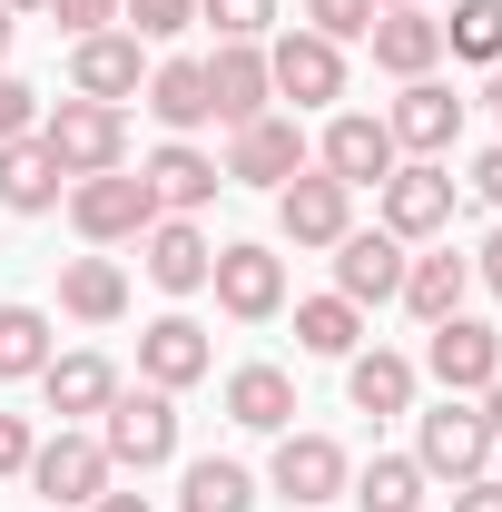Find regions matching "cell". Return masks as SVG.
I'll list each match as a JSON object with an SVG mask.
<instances>
[{"mask_svg": "<svg viewBox=\"0 0 502 512\" xmlns=\"http://www.w3.org/2000/svg\"><path fill=\"white\" fill-rule=\"evenodd\" d=\"M30 128H40V89L0 69V148H10V138H30Z\"/></svg>", "mask_w": 502, "mask_h": 512, "instance_id": "37", "label": "cell"}, {"mask_svg": "<svg viewBox=\"0 0 502 512\" xmlns=\"http://www.w3.org/2000/svg\"><path fill=\"white\" fill-rule=\"evenodd\" d=\"M483 99H493V119H502V60H493V89H483Z\"/></svg>", "mask_w": 502, "mask_h": 512, "instance_id": "45", "label": "cell"}, {"mask_svg": "<svg viewBox=\"0 0 502 512\" xmlns=\"http://www.w3.org/2000/svg\"><path fill=\"white\" fill-rule=\"evenodd\" d=\"M345 227H355V188H345V178L296 168V178L276 188V237H286V247H335Z\"/></svg>", "mask_w": 502, "mask_h": 512, "instance_id": "6", "label": "cell"}, {"mask_svg": "<svg viewBox=\"0 0 502 512\" xmlns=\"http://www.w3.org/2000/svg\"><path fill=\"white\" fill-rule=\"evenodd\" d=\"M473 188H483V207H502V138L483 148V158H473Z\"/></svg>", "mask_w": 502, "mask_h": 512, "instance_id": "41", "label": "cell"}, {"mask_svg": "<svg viewBox=\"0 0 502 512\" xmlns=\"http://www.w3.org/2000/svg\"><path fill=\"white\" fill-rule=\"evenodd\" d=\"M453 168H443V158H394V178H384L375 188V207H384V237H404V247H414V237H443V227H453Z\"/></svg>", "mask_w": 502, "mask_h": 512, "instance_id": "5", "label": "cell"}, {"mask_svg": "<svg viewBox=\"0 0 502 512\" xmlns=\"http://www.w3.org/2000/svg\"><path fill=\"white\" fill-rule=\"evenodd\" d=\"M138 256H148V286H158V296H207L217 247L197 237V217H158V227L138 237Z\"/></svg>", "mask_w": 502, "mask_h": 512, "instance_id": "19", "label": "cell"}, {"mask_svg": "<svg viewBox=\"0 0 502 512\" xmlns=\"http://www.w3.org/2000/svg\"><path fill=\"white\" fill-rule=\"evenodd\" d=\"M414 463H424V483H473V473H493V424H483V404H473V394H443L434 414H414Z\"/></svg>", "mask_w": 502, "mask_h": 512, "instance_id": "3", "label": "cell"}, {"mask_svg": "<svg viewBox=\"0 0 502 512\" xmlns=\"http://www.w3.org/2000/svg\"><path fill=\"white\" fill-rule=\"evenodd\" d=\"M424 375H434L443 394H483V384L502 375V335L483 316H443L434 345H424Z\"/></svg>", "mask_w": 502, "mask_h": 512, "instance_id": "14", "label": "cell"}, {"mask_svg": "<svg viewBox=\"0 0 502 512\" xmlns=\"http://www.w3.org/2000/svg\"><path fill=\"white\" fill-rule=\"evenodd\" d=\"M463 109H473L463 89H443V79H404V99L384 109V128H394L404 158H443V148L463 138Z\"/></svg>", "mask_w": 502, "mask_h": 512, "instance_id": "11", "label": "cell"}, {"mask_svg": "<svg viewBox=\"0 0 502 512\" xmlns=\"http://www.w3.org/2000/svg\"><path fill=\"white\" fill-rule=\"evenodd\" d=\"M355 335H365V306H345V296H306L296 306V345L306 355H355Z\"/></svg>", "mask_w": 502, "mask_h": 512, "instance_id": "31", "label": "cell"}, {"mask_svg": "<svg viewBox=\"0 0 502 512\" xmlns=\"http://www.w3.org/2000/svg\"><path fill=\"white\" fill-rule=\"evenodd\" d=\"M345 473H355V463H345V444H335V434H296V424L276 434V463H266V483H276L296 512L335 503V493H345Z\"/></svg>", "mask_w": 502, "mask_h": 512, "instance_id": "8", "label": "cell"}, {"mask_svg": "<svg viewBox=\"0 0 502 512\" xmlns=\"http://www.w3.org/2000/svg\"><path fill=\"white\" fill-rule=\"evenodd\" d=\"M453 512H502V483H493V473H473V483H453Z\"/></svg>", "mask_w": 502, "mask_h": 512, "instance_id": "40", "label": "cell"}, {"mask_svg": "<svg viewBox=\"0 0 502 512\" xmlns=\"http://www.w3.org/2000/svg\"><path fill=\"white\" fill-rule=\"evenodd\" d=\"M0 10H50V0H0Z\"/></svg>", "mask_w": 502, "mask_h": 512, "instance_id": "47", "label": "cell"}, {"mask_svg": "<svg viewBox=\"0 0 502 512\" xmlns=\"http://www.w3.org/2000/svg\"><path fill=\"white\" fill-rule=\"evenodd\" d=\"M345 394H355V414H404L414 404V365L375 345V355H345Z\"/></svg>", "mask_w": 502, "mask_h": 512, "instance_id": "29", "label": "cell"}, {"mask_svg": "<svg viewBox=\"0 0 502 512\" xmlns=\"http://www.w3.org/2000/svg\"><path fill=\"white\" fill-rule=\"evenodd\" d=\"M355 512H424V463L414 453H375L365 473H345Z\"/></svg>", "mask_w": 502, "mask_h": 512, "instance_id": "28", "label": "cell"}, {"mask_svg": "<svg viewBox=\"0 0 502 512\" xmlns=\"http://www.w3.org/2000/svg\"><path fill=\"white\" fill-rule=\"evenodd\" d=\"M207 286H217V306H227L237 325H266L276 306H286V256L276 247H217Z\"/></svg>", "mask_w": 502, "mask_h": 512, "instance_id": "13", "label": "cell"}, {"mask_svg": "<svg viewBox=\"0 0 502 512\" xmlns=\"http://www.w3.org/2000/svg\"><path fill=\"white\" fill-rule=\"evenodd\" d=\"M266 99H276V79H266V40H217V60H207V109H217V128L266 119Z\"/></svg>", "mask_w": 502, "mask_h": 512, "instance_id": "16", "label": "cell"}, {"mask_svg": "<svg viewBox=\"0 0 502 512\" xmlns=\"http://www.w3.org/2000/svg\"><path fill=\"white\" fill-rule=\"evenodd\" d=\"M394 128L384 119H365V109H345V119H325V138H315V168L325 178H345V188H384L394 178Z\"/></svg>", "mask_w": 502, "mask_h": 512, "instance_id": "9", "label": "cell"}, {"mask_svg": "<svg viewBox=\"0 0 502 512\" xmlns=\"http://www.w3.org/2000/svg\"><path fill=\"white\" fill-rule=\"evenodd\" d=\"M473 286H493V296H502V227L483 237V256H473Z\"/></svg>", "mask_w": 502, "mask_h": 512, "instance_id": "42", "label": "cell"}, {"mask_svg": "<svg viewBox=\"0 0 502 512\" xmlns=\"http://www.w3.org/2000/svg\"><path fill=\"white\" fill-rule=\"evenodd\" d=\"M89 512H148V493H99Z\"/></svg>", "mask_w": 502, "mask_h": 512, "instance_id": "43", "label": "cell"}, {"mask_svg": "<svg viewBox=\"0 0 502 512\" xmlns=\"http://www.w3.org/2000/svg\"><path fill=\"white\" fill-rule=\"evenodd\" d=\"M335 296H345V306H384V296H404V237H384V227H345V237H335Z\"/></svg>", "mask_w": 502, "mask_h": 512, "instance_id": "15", "label": "cell"}, {"mask_svg": "<svg viewBox=\"0 0 502 512\" xmlns=\"http://www.w3.org/2000/svg\"><path fill=\"white\" fill-rule=\"evenodd\" d=\"M197 20H207L217 40H266V30H276V0H197Z\"/></svg>", "mask_w": 502, "mask_h": 512, "instance_id": "35", "label": "cell"}, {"mask_svg": "<svg viewBox=\"0 0 502 512\" xmlns=\"http://www.w3.org/2000/svg\"><path fill=\"white\" fill-rule=\"evenodd\" d=\"M483 424H493V444H502V375L483 384Z\"/></svg>", "mask_w": 502, "mask_h": 512, "instance_id": "44", "label": "cell"}, {"mask_svg": "<svg viewBox=\"0 0 502 512\" xmlns=\"http://www.w3.org/2000/svg\"><path fill=\"white\" fill-rule=\"evenodd\" d=\"M178 503H188V512H256V473L227 463V453H207V463H188Z\"/></svg>", "mask_w": 502, "mask_h": 512, "instance_id": "30", "label": "cell"}, {"mask_svg": "<svg viewBox=\"0 0 502 512\" xmlns=\"http://www.w3.org/2000/svg\"><path fill=\"white\" fill-rule=\"evenodd\" d=\"M10 30H20V20H10V10H0V60H10Z\"/></svg>", "mask_w": 502, "mask_h": 512, "instance_id": "46", "label": "cell"}, {"mask_svg": "<svg viewBox=\"0 0 502 512\" xmlns=\"http://www.w3.org/2000/svg\"><path fill=\"white\" fill-rule=\"evenodd\" d=\"M30 483H40V503H99L109 493V453H99V434H50V444H30Z\"/></svg>", "mask_w": 502, "mask_h": 512, "instance_id": "12", "label": "cell"}, {"mask_svg": "<svg viewBox=\"0 0 502 512\" xmlns=\"http://www.w3.org/2000/svg\"><path fill=\"white\" fill-rule=\"evenodd\" d=\"M375 10H414V0H375Z\"/></svg>", "mask_w": 502, "mask_h": 512, "instance_id": "48", "label": "cell"}, {"mask_svg": "<svg viewBox=\"0 0 502 512\" xmlns=\"http://www.w3.org/2000/svg\"><path fill=\"white\" fill-rule=\"evenodd\" d=\"M138 99H148V119L168 128V138H188V128L217 119V109H207V60H158Z\"/></svg>", "mask_w": 502, "mask_h": 512, "instance_id": "25", "label": "cell"}, {"mask_svg": "<svg viewBox=\"0 0 502 512\" xmlns=\"http://www.w3.org/2000/svg\"><path fill=\"white\" fill-rule=\"evenodd\" d=\"M306 30L345 50V40H365V30H375V0H306Z\"/></svg>", "mask_w": 502, "mask_h": 512, "instance_id": "36", "label": "cell"}, {"mask_svg": "<svg viewBox=\"0 0 502 512\" xmlns=\"http://www.w3.org/2000/svg\"><path fill=\"white\" fill-rule=\"evenodd\" d=\"M296 168H315V148H306V128L296 119H247V128H227V178L237 188H286Z\"/></svg>", "mask_w": 502, "mask_h": 512, "instance_id": "7", "label": "cell"}, {"mask_svg": "<svg viewBox=\"0 0 502 512\" xmlns=\"http://www.w3.org/2000/svg\"><path fill=\"white\" fill-rule=\"evenodd\" d=\"M266 79H276V99L325 109V99H345V50L315 30H286V40H266Z\"/></svg>", "mask_w": 502, "mask_h": 512, "instance_id": "10", "label": "cell"}, {"mask_svg": "<svg viewBox=\"0 0 502 512\" xmlns=\"http://www.w3.org/2000/svg\"><path fill=\"white\" fill-rule=\"evenodd\" d=\"M50 365V316L40 306H0V375H40Z\"/></svg>", "mask_w": 502, "mask_h": 512, "instance_id": "32", "label": "cell"}, {"mask_svg": "<svg viewBox=\"0 0 502 512\" xmlns=\"http://www.w3.org/2000/svg\"><path fill=\"white\" fill-rule=\"evenodd\" d=\"M69 227H79L89 247H128V237L158 227V197H148V178H128V168H109V178H69Z\"/></svg>", "mask_w": 502, "mask_h": 512, "instance_id": "4", "label": "cell"}, {"mask_svg": "<svg viewBox=\"0 0 502 512\" xmlns=\"http://www.w3.org/2000/svg\"><path fill=\"white\" fill-rule=\"evenodd\" d=\"M30 444H40L30 414H0V473H30Z\"/></svg>", "mask_w": 502, "mask_h": 512, "instance_id": "39", "label": "cell"}, {"mask_svg": "<svg viewBox=\"0 0 502 512\" xmlns=\"http://www.w3.org/2000/svg\"><path fill=\"white\" fill-rule=\"evenodd\" d=\"M69 89H79V99H109V109L138 99V89H148L138 40H128V30H89V40H69Z\"/></svg>", "mask_w": 502, "mask_h": 512, "instance_id": "17", "label": "cell"}, {"mask_svg": "<svg viewBox=\"0 0 502 512\" xmlns=\"http://www.w3.org/2000/svg\"><path fill=\"white\" fill-rule=\"evenodd\" d=\"M60 188H69V178H60V158L40 148V128L0 148V207H10V217H50V207H60Z\"/></svg>", "mask_w": 502, "mask_h": 512, "instance_id": "22", "label": "cell"}, {"mask_svg": "<svg viewBox=\"0 0 502 512\" xmlns=\"http://www.w3.org/2000/svg\"><path fill=\"white\" fill-rule=\"evenodd\" d=\"M99 453H109V473H158L168 453H178V394H158V384H138V394H109V414H99Z\"/></svg>", "mask_w": 502, "mask_h": 512, "instance_id": "2", "label": "cell"}, {"mask_svg": "<svg viewBox=\"0 0 502 512\" xmlns=\"http://www.w3.org/2000/svg\"><path fill=\"white\" fill-rule=\"evenodd\" d=\"M60 316H79V325H119L128 316L119 256H69V266H60Z\"/></svg>", "mask_w": 502, "mask_h": 512, "instance_id": "27", "label": "cell"}, {"mask_svg": "<svg viewBox=\"0 0 502 512\" xmlns=\"http://www.w3.org/2000/svg\"><path fill=\"white\" fill-rule=\"evenodd\" d=\"M227 424L286 434V424H296V375H286V365H237V375H227Z\"/></svg>", "mask_w": 502, "mask_h": 512, "instance_id": "23", "label": "cell"}, {"mask_svg": "<svg viewBox=\"0 0 502 512\" xmlns=\"http://www.w3.org/2000/svg\"><path fill=\"white\" fill-rule=\"evenodd\" d=\"M50 20H60L69 40H89V30H109V20H119V0H50Z\"/></svg>", "mask_w": 502, "mask_h": 512, "instance_id": "38", "label": "cell"}, {"mask_svg": "<svg viewBox=\"0 0 502 512\" xmlns=\"http://www.w3.org/2000/svg\"><path fill=\"white\" fill-rule=\"evenodd\" d=\"M138 178H148V197H158V217H197L207 197L227 188V168H217L207 148H188V138H168V148H158Z\"/></svg>", "mask_w": 502, "mask_h": 512, "instance_id": "20", "label": "cell"}, {"mask_svg": "<svg viewBox=\"0 0 502 512\" xmlns=\"http://www.w3.org/2000/svg\"><path fill=\"white\" fill-rule=\"evenodd\" d=\"M119 20H128V40L148 50V40H178L197 20V0H119Z\"/></svg>", "mask_w": 502, "mask_h": 512, "instance_id": "34", "label": "cell"}, {"mask_svg": "<svg viewBox=\"0 0 502 512\" xmlns=\"http://www.w3.org/2000/svg\"><path fill=\"white\" fill-rule=\"evenodd\" d=\"M443 50H463V60H502V0H453Z\"/></svg>", "mask_w": 502, "mask_h": 512, "instance_id": "33", "label": "cell"}, {"mask_svg": "<svg viewBox=\"0 0 502 512\" xmlns=\"http://www.w3.org/2000/svg\"><path fill=\"white\" fill-rule=\"evenodd\" d=\"M375 69H394V79H434V60H443V20H424V0L414 10H375Z\"/></svg>", "mask_w": 502, "mask_h": 512, "instance_id": "21", "label": "cell"}, {"mask_svg": "<svg viewBox=\"0 0 502 512\" xmlns=\"http://www.w3.org/2000/svg\"><path fill=\"white\" fill-rule=\"evenodd\" d=\"M40 148L60 158V178H109V168H128V119L109 99H79L69 89L60 109H40Z\"/></svg>", "mask_w": 502, "mask_h": 512, "instance_id": "1", "label": "cell"}, {"mask_svg": "<svg viewBox=\"0 0 502 512\" xmlns=\"http://www.w3.org/2000/svg\"><path fill=\"white\" fill-rule=\"evenodd\" d=\"M40 394H50V414H60V424H79V414H109L119 365H109V355H50V365H40Z\"/></svg>", "mask_w": 502, "mask_h": 512, "instance_id": "24", "label": "cell"}, {"mask_svg": "<svg viewBox=\"0 0 502 512\" xmlns=\"http://www.w3.org/2000/svg\"><path fill=\"white\" fill-rule=\"evenodd\" d=\"M207 365H217V345H207V325H197V316H158L148 335H138V375L158 384V394H188Z\"/></svg>", "mask_w": 502, "mask_h": 512, "instance_id": "18", "label": "cell"}, {"mask_svg": "<svg viewBox=\"0 0 502 512\" xmlns=\"http://www.w3.org/2000/svg\"><path fill=\"white\" fill-rule=\"evenodd\" d=\"M463 296H473V256H453V247H434V256H404V306H414L424 325L463 316Z\"/></svg>", "mask_w": 502, "mask_h": 512, "instance_id": "26", "label": "cell"}]
</instances>
